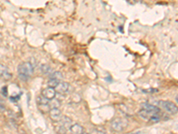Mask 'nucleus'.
<instances>
[{
  "label": "nucleus",
  "mask_w": 178,
  "mask_h": 134,
  "mask_svg": "<svg viewBox=\"0 0 178 134\" xmlns=\"http://www.w3.org/2000/svg\"><path fill=\"white\" fill-rule=\"evenodd\" d=\"M33 71H34V66L31 65V63L29 62L21 64L17 68L18 76L20 80H21L22 81L29 80Z\"/></svg>",
  "instance_id": "nucleus-1"
},
{
  "label": "nucleus",
  "mask_w": 178,
  "mask_h": 134,
  "mask_svg": "<svg viewBox=\"0 0 178 134\" xmlns=\"http://www.w3.org/2000/svg\"><path fill=\"white\" fill-rule=\"evenodd\" d=\"M49 77L51 79H55V80H62V74L60 71H52V73L49 75Z\"/></svg>",
  "instance_id": "nucleus-16"
},
{
  "label": "nucleus",
  "mask_w": 178,
  "mask_h": 134,
  "mask_svg": "<svg viewBox=\"0 0 178 134\" xmlns=\"http://www.w3.org/2000/svg\"><path fill=\"white\" fill-rule=\"evenodd\" d=\"M60 122H61V126H62V127L65 128L66 130L69 129V128L70 127V125L72 124L71 119L69 118V117H67V116H61Z\"/></svg>",
  "instance_id": "nucleus-11"
},
{
  "label": "nucleus",
  "mask_w": 178,
  "mask_h": 134,
  "mask_svg": "<svg viewBox=\"0 0 178 134\" xmlns=\"http://www.w3.org/2000/svg\"><path fill=\"white\" fill-rule=\"evenodd\" d=\"M37 103L38 105H46V104H49V100L41 95L37 98Z\"/></svg>",
  "instance_id": "nucleus-14"
},
{
  "label": "nucleus",
  "mask_w": 178,
  "mask_h": 134,
  "mask_svg": "<svg viewBox=\"0 0 178 134\" xmlns=\"http://www.w3.org/2000/svg\"><path fill=\"white\" fill-rule=\"evenodd\" d=\"M69 131H70L72 133L81 134V133H85V131H84V128H83L81 125L78 124H71V125H70V127H69Z\"/></svg>",
  "instance_id": "nucleus-10"
},
{
  "label": "nucleus",
  "mask_w": 178,
  "mask_h": 134,
  "mask_svg": "<svg viewBox=\"0 0 178 134\" xmlns=\"http://www.w3.org/2000/svg\"><path fill=\"white\" fill-rule=\"evenodd\" d=\"M2 94H3L4 97L7 96V87L6 86H4V87L2 88Z\"/></svg>",
  "instance_id": "nucleus-19"
},
{
  "label": "nucleus",
  "mask_w": 178,
  "mask_h": 134,
  "mask_svg": "<svg viewBox=\"0 0 178 134\" xmlns=\"http://www.w3.org/2000/svg\"><path fill=\"white\" fill-rule=\"evenodd\" d=\"M13 77L9 68L4 65H0V78L4 80H10Z\"/></svg>",
  "instance_id": "nucleus-5"
},
{
  "label": "nucleus",
  "mask_w": 178,
  "mask_h": 134,
  "mask_svg": "<svg viewBox=\"0 0 178 134\" xmlns=\"http://www.w3.org/2000/svg\"><path fill=\"white\" fill-rule=\"evenodd\" d=\"M40 71L42 73H44L45 75H50L53 71L52 68L49 66L48 65H42L40 66Z\"/></svg>",
  "instance_id": "nucleus-12"
},
{
  "label": "nucleus",
  "mask_w": 178,
  "mask_h": 134,
  "mask_svg": "<svg viewBox=\"0 0 178 134\" xmlns=\"http://www.w3.org/2000/svg\"><path fill=\"white\" fill-rule=\"evenodd\" d=\"M39 111H41L42 113H48L51 109L49 104H46V105H38Z\"/></svg>",
  "instance_id": "nucleus-15"
},
{
  "label": "nucleus",
  "mask_w": 178,
  "mask_h": 134,
  "mask_svg": "<svg viewBox=\"0 0 178 134\" xmlns=\"http://www.w3.org/2000/svg\"><path fill=\"white\" fill-rule=\"evenodd\" d=\"M128 125V121L126 118L118 117L112 121L111 123V129L112 131L115 133H120L123 132Z\"/></svg>",
  "instance_id": "nucleus-3"
},
{
  "label": "nucleus",
  "mask_w": 178,
  "mask_h": 134,
  "mask_svg": "<svg viewBox=\"0 0 178 134\" xmlns=\"http://www.w3.org/2000/svg\"><path fill=\"white\" fill-rule=\"evenodd\" d=\"M60 81H61V80H55V79H51V78H50V80H48V82H47V86L55 89V88L58 85V83H59Z\"/></svg>",
  "instance_id": "nucleus-17"
},
{
  "label": "nucleus",
  "mask_w": 178,
  "mask_h": 134,
  "mask_svg": "<svg viewBox=\"0 0 178 134\" xmlns=\"http://www.w3.org/2000/svg\"><path fill=\"white\" fill-rule=\"evenodd\" d=\"M142 108L146 109V110H149V111H151V112H154V113L162 114V111L160 110V107H158V106H153V105H151V104H148V103L143 104V105H142Z\"/></svg>",
  "instance_id": "nucleus-9"
},
{
  "label": "nucleus",
  "mask_w": 178,
  "mask_h": 134,
  "mask_svg": "<svg viewBox=\"0 0 178 134\" xmlns=\"http://www.w3.org/2000/svg\"><path fill=\"white\" fill-rule=\"evenodd\" d=\"M93 133H106V131H105V129H103V127H97V128H95L94 131H93Z\"/></svg>",
  "instance_id": "nucleus-18"
},
{
  "label": "nucleus",
  "mask_w": 178,
  "mask_h": 134,
  "mask_svg": "<svg viewBox=\"0 0 178 134\" xmlns=\"http://www.w3.org/2000/svg\"><path fill=\"white\" fill-rule=\"evenodd\" d=\"M138 115L143 120L149 121L151 123H158L161 119V114L154 113V112H151V111H149V110H146L143 108H142L138 112Z\"/></svg>",
  "instance_id": "nucleus-2"
},
{
  "label": "nucleus",
  "mask_w": 178,
  "mask_h": 134,
  "mask_svg": "<svg viewBox=\"0 0 178 134\" xmlns=\"http://www.w3.org/2000/svg\"><path fill=\"white\" fill-rule=\"evenodd\" d=\"M42 96H44L46 98H47L48 100H50V99L55 98V96H56V90L54 88L48 87V88H47V89H45L42 90Z\"/></svg>",
  "instance_id": "nucleus-7"
},
{
  "label": "nucleus",
  "mask_w": 178,
  "mask_h": 134,
  "mask_svg": "<svg viewBox=\"0 0 178 134\" xmlns=\"http://www.w3.org/2000/svg\"><path fill=\"white\" fill-rule=\"evenodd\" d=\"M50 118L54 121V122H59L61 118V111L59 108H51L50 111L48 112Z\"/></svg>",
  "instance_id": "nucleus-8"
},
{
  "label": "nucleus",
  "mask_w": 178,
  "mask_h": 134,
  "mask_svg": "<svg viewBox=\"0 0 178 134\" xmlns=\"http://www.w3.org/2000/svg\"><path fill=\"white\" fill-rule=\"evenodd\" d=\"M159 105L168 113L172 114V115H176L177 114L178 108L177 106L175 105L173 102L171 101H167V100H160L159 101Z\"/></svg>",
  "instance_id": "nucleus-4"
},
{
  "label": "nucleus",
  "mask_w": 178,
  "mask_h": 134,
  "mask_svg": "<svg viewBox=\"0 0 178 134\" xmlns=\"http://www.w3.org/2000/svg\"><path fill=\"white\" fill-rule=\"evenodd\" d=\"M4 110V106L2 103H0V112H2Z\"/></svg>",
  "instance_id": "nucleus-20"
},
{
  "label": "nucleus",
  "mask_w": 178,
  "mask_h": 134,
  "mask_svg": "<svg viewBox=\"0 0 178 134\" xmlns=\"http://www.w3.org/2000/svg\"><path fill=\"white\" fill-rule=\"evenodd\" d=\"M56 90V93L58 92L60 94H66L69 92V84L65 81H60L58 85L55 88Z\"/></svg>",
  "instance_id": "nucleus-6"
},
{
  "label": "nucleus",
  "mask_w": 178,
  "mask_h": 134,
  "mask_svg": "<svg viewBox=\"0 0 178 134\" xmlns=\"http://www.w3.org/2000/svg\"><path fill=\"white\" fill-rule=\"evenodd\" d=\"M49 106L51 108H59V106H61V101L59 99L54 98L49 100Z\"/></svg>",
  "instance_id": "nucleus-13"
}]
</instances>
